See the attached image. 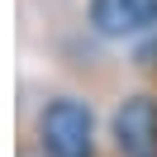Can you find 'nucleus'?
<instances>
[{
    "label": "nucleus",
    "instance_id": "1",
    "mask_svg": "<svg viewBox=\"0 0 157 157\" xmlns=\"http://www.w3.org/2000/svg\"><path fill=\"white\" fill-rule=\"evenodd\" d=\"M43 157H95V114L81 95H52L33 114Z\"/></svg>",
    "mask_w": 157,
    "mask_h": 157
},
{
    "label": "nucleus",
    "instance_id": "2",
    "mask_svg": "<svg viewBox=\"0 0 157 157\" xmlns=\"http://www.w3.org/2000/svg\"><path fill=\"white\" fill-rule=\"evenodd\" d=\"M109 138H114L119 157H157V95H128L114 105L109 119Z\"/></svg>",
    "mask_w": 157,
    "mask_h": 157
},
{
    "label": "nucleus",
    "instance_id": "3",
    "mask_svg": "<svg viewBox=\"0 0 157 157\" xmlns=\"http://www.w3.org/2000/svg\"><path fill=\"white\" fill-rule=\"evenodd\" d=\"M86 24L109 43L143 38L157 33V0H86Z\"/></svg>",
    "mask_w": 157,
    "mask_h": 157
}]
</instances>
